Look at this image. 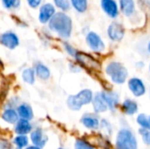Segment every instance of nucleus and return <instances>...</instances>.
Instances as JSON below:
<instances>
[{
  "label": "nucleus",
  "instance_id": "obj_1",
  "mask_svg": "<svg viewBox=\"0 0 150 149\" xmlns=\"http://www.w3.org/2000/svg\"><path fill=\"white\" fill-rule=\"evenodd\" d=\"M49 27L62 38H69L72 32L71 18L63 12L55 13L49 21Z\"/></svg>",
  "mask_w": 150,
  "mask_h": 149
},
{
  "label": "nucleus",
  "instance_id": "obj_2",
  "mask_svg": "<svg viewBox=\"0 0 150 149\" xmlns=\"http://www.w3.org/2000/svg\"><path fill=\"white\" fill-rule=\"evenodd\" d=\"M93 100V93L91 90L85 89L81 90L76 95L69 96L67 100L68 106L73 111H78L83 105L91 103Z\"/></svg>",
  "mask_w": 150,
  "mask_h": 149
},
{
  "label": "nucleus",
  "instance_id": "obj_3",
  "mask_svg": "<svg viewBox=\"0 0 150 149\" xmlns=\"http://www.w3.org/2000/svg\"><path fill=\"white\" fill-rule=\"evenodd\" d=\"M105 72L110 79L117 84L124 83L128 76L127 68L121 63L116 61L110 62L105 68Z\"/></svg>",
  "mask_w": 150,
  "mask_h": 149
},
{
  "label": "nucleus",
  "instance_id": "obj_4",
  "mask_svg": "<svg viewBox=\"0 0 150 149\" xmlns=\"http://www.w3.org/2000/svg\"><path fill=\"white\" fill-rule=\"evenodd\" d=\"M116 149H137V141L133 132L127 128H122L117 134Z\"/></svg>",
  "mask_w": 150,
  "mask_h": 149
},
{
  "label": "nucleus",
  "instance_id": "obj_5",
  "mask_svg": "<svg viewBox=\"0 0 150 149\" xmlns=\"http://www.w3.org/2000/svg\"><path fill=\"white\" fill-rule=\"evenodd\" d=\"M76 59L79 64L84 67L86 69L89 70H98L100 68L99 62L91 54L83 53V52H77L76 54Z\"/></svg>",
  "mask_w": 150,
  "mask_h": 149
},
{
  "label": "nucleus",
  "instance_id": "obj_6",
  "mask_svg": "<svg viewBox=\"0 0 150 149\" xmlns=\"http://www.w3.org/2000/svg\"><path fill=\"white\" fill-rule=\"evenodd\" d=\"M86 42L90 48L95 52H102L105 48V45L101 37L94 32H90L87 34Z\"/></svg>",
  "mask_w": 150,
  "mask_h": 149
},
{
  "label": "nucleus",
  "instance_id": "obj_7",
  "mask_svg": "<svg viewBox=\"0 0 150 149\" xmlns=\"http://www.w3.org/2000/svg\"><path fill=\"white\" fill-rule=\"evenodd\" d=\"M107 34L112 41H120L125 35V29L121 24L113 22L108 26Z\"/></svg>",
  "mask_w": 150,
  "mask_h": 149
},
{
  "label": "nucleus",
  "instance_id": "obj_8",
  "mask_svg": "<svg viewBox=\"0 0 150 149\" xmlns=\"http://www.w3.org/2000/svg\"><path fill=\"white\" fill-rule=\"evenodd\" d=\"M128 88L135 97H142L146 92V87L143 81L138 77H133L128 81Z\"/></svg>",
  "mask_w": 150,
  "mask_h": 149
},
{
  "label": "nucleus",
  "instance_id": "obj_9",
  "mask_svg": "<svg viewBox=\"0 0 150 149\" xmlns=\"http://www.w3.org/2000/svg\"><path fill=\"white\" fill-rule=\"evenodd\" d=\"M101 7L105 13L112 18H115L119 15V7L115 0H101Z\"/></svg>",
  "mask_w": 150,
  "mask_h": 149
},
{
  "label": "nucleus",
  "instance_id": "obj_10",
  "mask_svg": "<svg viewBox=\"0 0 150 149\" xmlns=\"http://www.w3.org/2000/svg\"><path fill=\"white\" fill-rule=\"evenodd\" d=\"M101 95L105 102L106 103L108 109H110L111 111H113L119 104V95L116 92L109 91V90L102 91Z\"/></svg>",
  "mask_w": 150,
  "mask_h": 149
},
{
  "label": "nucleus",
  "instance_id": "obj_11",
  "mask_svg": "<svg viewBox=\"0 0 150 149\" xmlns=\"http://www.w3.org/2000/svg\"><path fill=\"white\" fill-rule=\"evenodd\" d=\"M0 42L4 47L13 49L18 45V39L13 32H5L0 36Z\"/></svg>",
  "mask_w": 150,
  "mask_h": 149
},
{
  "label": "nucleus",
  "instance_id": "obj_12",
  "mask_svg": "<svg viewBox=\"0 0 150 149\" xmlns=\"http://www.w3.org/2000/svg\"><path fill=\"white\" fill-rule=\"evenodd\" d=\"M54 14H55L54 7L51 4H46L42 5L40 10L39 19L41 23H47L48 20H50L53 18Z\"/></svg>",
  "mask_w": 150,
  "mask_h": 149
},
{
  "label": "nucleus",
  "instance_id": "obj_13",
  "mask_svg": "<svg viewBox=\"0 0 150 149\" xmlns=\"http://www.w3.org/2000/svg\"><path fill=\"white\" fill-rule=\"evenodd\" d=\"M81 122L85 127L90 128V129H97L100 126L99 119H98L97 116H95L93 114L83 115V118L81 119Z\"/></svg>",
  "mask_w": 150,
  "mask_h": 149
},
{
  "label": "nucleus",
  "instance_id": "obj_14",
  "mask_svg": "<svg viewBox=\"0 0 150 149\" xmlns=\"http://www.w3.org/2000/svg\"><path fill=\"white\" fill-rule=\"evenodd\" d=\"M92 105H93V109H94L95 112H97V113L104 112H106L108 110L107 105L105 102L104 98L102 97L101 92L100 93H97L93 97Z\"/></svg>",
  "mask_w": 150,
  "mask_h": 149
},
{
  "label": "nucleus",
  "instance_id": "obj_15",
  "mask_svg": "<svg viewBox=\"0 0 150 149\" xmlns=\"http://www.w3.org/2000/svg\"><path fill=\"white\" fill-rule=\"evenodd\" d=\"M120 7L123 14L127 17H131L135 12L134 0H120Z\"/></svg>",
  "mask_w": 150,
  "mask_h": 149
},
{
  "label": "nucleus",
  "instance_id": "obj_16",
  "mask_svg": "<svg viewBox=\"0 0 150 149\" xmlns=\"http://www.w3.org/2000/svg\"><path fill=\"white\" fill-rule=\"evenodd\" d=\"M122 111L127 115H134L138 111V104L132 99H126L122 104Z\"/></svg>",
  "mask_w": 150,
  "mask_h": 149
},
{
  "label": "nucleus",
  "instance_id": "obj_17",
  "mask_svg": "<svg viewBox=\"0 0 150 149\" xmlns=\"http://www.w3.org/2000/svg\"><path fill=\"white\" fill-rule=\"evenodd\" d=\"M31 138H32L33 144H35L38 147H43L46 144L47 140L40 129H36L34 132H33Z\"/></svg>",
  "mask_w": 150,
  "mask_h": 149
},
{
  "label": "nucleus",
  "instance_id": "obj_18",
  "mask_svg": "<svg viewBox=\"0 0 150 149\" xmlns=\"http://www.w3.org/2000/svg\"><path fill=\"white\" fill-rule=\"evenodd\" d=\"M32 129V126L28 122V120L21 119L18 122V125L16 126V133L19 135L26 134L28 133Z\"/></svg>",
  "mask_w": 150,
  "mask_h": 149
},
{
  "label": "nucleus",
  "instance_id": "obj_19",
  "mask_svg": "<svg viewBox=\"0 0 150 149\" xmlns=\"http://www.w3.org/2000/svg\"><path fill=\"white\" fill-rule=\"evenodd\" d=\"M18 114L20 115V117L23 118V119L29 120L33 118V111H32L31 107L27 105H20L18 109Z\"/></svg>",
  "mask_w": 150,
  "mask_h": 149
},
{
  "label": "nucleus",
  "instance_id": "obj_20",
  "mask_svg": "<svg viewBox=\"0 0 150 149\" xmlns=\"http://www.w3.org/2000/svg\"><path fill=\"white\" fill-rule=\"evenodd\" d=\"M137 123L142 126V128L150 130V115H147L145 113L138 115Z\"/></svg>",
  "mask_w": 150,
  "mask_h": 149
},
{
  "label": "nucleus",
  "instance_id": "obj_21",
  "mask_svg": "<svg viewBox=\"0 0 150 149\" xmlns=\"http://www.w3.org/2000/svg\"><path fill=\"white\" fill-rule=\"evenodd\" d=\"M3 119L4 120H5L6 122L10 123V124H13L18 120V114L16 113V112L12 109H8L6 110L4 114H3Z\"/></svg>",
  "mask_w": 150,
  "mask_h": 149
},
{
  "label": "nucleus",
  "instance_id": "obj_22",
  "mask_svg": "<svg viewBox=\"0 0 150 149\" xmlns=\"http://www.w3.org/2000/svg\"><path fill=\"white\" fill-rule=\"evenodd\" d=\"M73 7L78 12H84L88 7V0H70Z\"/></svg>",
  "mask_w": 150,
  "mask_h": 149
},
{
  "label": "nucleus",
  "instance_id": "obj_23",
  "mask_svg": "<svg viewBox=\"0 0 150 149\" xmlns=\"http://www.w3.org/2000/svg\"><path fill=\"white\" fill-rule=\"evenodd\" d=\"M36 73H37L38 76L40 77L43 80H46V79H47L50 76L49 69L46 66H44L42 64L37 65V67H36Z\"/></svg>",
  "mask_w": 150,
  "mask_h": 149
},
{
  "label": "nucleus",
  "instance_id": "obj_24",
  "mask_svg": "<svg viewBox=\"0 0 150 149\" xmlns=\"http://www.w3.org/2000/svg\"><path fill=\"white\" fill-rule=\"evenodd\" d=\"M22 77L25 83L33 84L34 82V71L32 68H27V69L24 70V72L22 74Z\"/></svg>",
  "mask_w": 150,
  "mask_h": 149
},
{
  "label": "nucleus",
  "instance_id": "obj_25",
  "mask_svg": "<svg viewBox=\"0 0 150 149\" xmlns=\"http://www.w3.org/2000/svg\"><path fill=\"white\" fill-rule=\"evenodd\" d=\"M75 149H95L92 145L84 140H77L75 143Z\"/></svg>",
  "mask_w": 150,
  "mask_h": 149
},
{
  "label": "nucleus",
  "instance_id": "obj_26",
  "mask_svg": "<svg viewBox=\"0 0 150 149\" xmlns=\"http://www.w3.org/2000/svg\"><path fill=\"white\" fill-rule=\"evenodd\" d=\"M14 143L16 144V146L19 149H21L22 148L25 147L28 143V140L25 136L23 135H19L17 138H15L14 140Z\"/></svg>",
  "mask_w": 150,
  "mask_h": 149
},
{
  "label": "nucleus",
  "instance_id": "obj_27",
  "mask_svg": "<svg viewBox=\"0 0 150 149\" xmlns=\"http://www.w3.org/2000/svg\"><path fill=\"white\" fill-rule=\"evenodd\" d=\"M139 133L142 135V138L143 140V142L146 145H150V130L141 128L139 130Z\"/></svg>",
  "mask_w": 150,
  "mask_h": 149
},
{
  "label": "nucleus",
  "instance_id": "obj_28",
  "mask_svg": "<svg viewBox=\"0 0 150 149\" xmlns=\"http://www.w3.org/2000/svg\"><path fill=\"white\" fill-rule=\"evenodd\" d=\"M55 5L62 11H67L69 9V0H54Z\"/></svg>",
  "mask_w": 150,
  "mask_h": 149
},
{
  "label": "nucleus",
  "instance_id": "obj_29",
  "mask_svg": "<svg viewBox=\"0 0 150 149\" xmlns=\"http://www.w3.org/2000/svg\"><path fill=\"white\" fill-rule=\"evenodd\" d=\"M3 4L5 8H18L20 5L19 0H3Z\"/></svg>",
  "mask_w": 150,
  "mask_h": 149
},
{
  "label": "nucleus",
  "instance_id": "obj_30",
  "mask_svg": "<svg viewBox=\"0 0 150 149\" xmlns=\"http://www.w3.org/2000/svg\"><path fill=\"white\" fill-rule=\"evenodd\" d=\"M100 127L105 130L106 132V133L108 135H110L112 133V127H111V125L108 121H106L105 119H103L100 123Z\"/></svg>",
  "mask_w": 150,
  "mask_h": 149
},
{
  "label": "nucleus",
  "instance_id": "obj_31",
  "mask_svg": "<svg viewBox=\"0 0 150 149\" xmlns=\"http://www.w3.org/2000/svg\"><path fill=\"white\" fill-rule=\"evenodd\" d=\"M64 46H65V49L67 50V52L70 54V55H72V56H76V50L72 47V46H70V45H69V44H64Z\"/></svg>",
  "mask_w": 150,
  "mask_h": 149
},
{
  "label": "nucleus",
  "instance_id": "obj_32",
  "mask_svg": "<svg viewBox=\"0 0 150 149\" xmlns=\"http://www.w3.org/2000/svg\"><path fill=\"white\" fill-rule=\"evenodd\" d=\"M28 4L32 7V8H36L40 5L41 0H27Z\"/></svg>",
  "mask_w": 150,
  "mask_h": 149
},
{
  "label": "nucleus",
  "instance_id": "obj_33",
  "mask_svg": "<svg viewBox=\"0 0 150 149\" xmlns=\"http://www.w3.org/2000/svg\"><path fill=\"white\" fill-rule=\"evenodd\" d=\"M140 4L148 11H150V0H138Z\"/></svg>",
  "mask_w": 150,
  "mask_h": 149
},
{
  "label": "nucleus",
  "instance_id": "obj_34",
  "mask_svg": "<svg viewBox=\"0 0 150 149\" xmlns=\"http://www.w3.org/2000/svg\"><path fill=\"white\" fill-rule=\"evenodd\" d=\"M26 149H40L39 148H37V147H30V148H28Z\"/></svg>",
  "mask_w": 150,
  "mask_h": 149
},
{
  "label": "nucleus",
  "instance_id": "obj_35",
  "mask_svg": "<svg viewBox=\"0 0 150 149\" xmlns=\"http://www.w3.org/2000/svg\"><path fill=\"white\" fill-rule=\"evenodd\" d=\"M148 50H149V52L150 53V41L149 43V45H148Z\"/></svg>",
  "mask_w": 150,
  "mask_h": 149
},
{
  "label": "nucleus",
  "instance_id": "obj_36",
  "mask_svg": "<svg viewBox=\"0 0 150 149\" xmlns=\"http://www.w3.org/2000/svg\"><path fill=\"white\" fill-rule=\"evenodd\" d=\"M149 71H150V64H149Z\"/></svg>",
  "mask_w": 150,
  "mask_h": 149
},
{
  "label": "nucleus",
  "instance_id": "obj_37",
  "mask_svg": "<svg viewBox=\"0 0 150 149\" xmlns=\"http://www.w3.org/2000/svg\"><path fill=\"white\" fill-rule=\"evenodd\" d=\"M59 149H62V148H59Z\"/></svg>",
  "mask_w": 150,
  "mask_h": 149
}]
</instances>
